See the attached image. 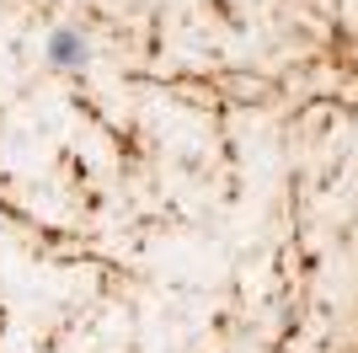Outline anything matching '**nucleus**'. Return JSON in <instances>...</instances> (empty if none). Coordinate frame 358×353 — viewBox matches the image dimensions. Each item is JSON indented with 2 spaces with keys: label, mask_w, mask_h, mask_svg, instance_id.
Returning <instances> with one entry per match:
<instances>
[{
  "label": "nucleus",
  "mask_w": 358,
  "mask_h": 353,
  "mask_svg": "<svg viewBox=\"0 0 358 353\" xmlns=\"http://www.w3.org/2000/svg\"><path fill=\"white\" fill-rule=\"evenodd\" d=\"M43 59H48V70H86L91 43L80 38V27H54L43 38Z\"/></svg>",
  "instance_id": "f257e3e1"
}]
</instances>
